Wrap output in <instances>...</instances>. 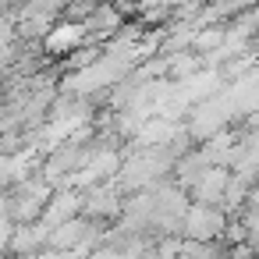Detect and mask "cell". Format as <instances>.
Returning <instances> with one entry per match:
<instances>
[{
	"instance_id": "cell-1",
	"label": "cell",
	"mask_w": 259,
	"mask_h": 259,
	"mask_svg": "<svg viewBox=\"0 0 259 259\" xmlns=\"http://www.w3.org/2000/svg\"><path fill=\"white\" fill-rule=\"evenodd\" d=\"M181 234L188 241H217L220 234H227V217L220 206H188L181 217Z\"/></svg>"
},
{
	"instance_id": "cell-2",
	"label": "cell",
	"mask_w": 259,
	"mask_h": 259,
	"mask_svg": "<svg viewBox=\"0 0 259 259\" xmlns=\"http://www.w3.org/2000/svg\"><path fill=\"white\" fill-rule=\"evenodd\" d=\"M121 202H124V195H121V188L117 185H93V188H85L82 192V217H89V220H100V224H110V220H117L121 217Z\"/></svg>"
},
{
	"instance_id": "cell-3",
	"label": "cell",
	"mask_w": 259,
	"mask_h": 259,
	"mask_svg": "<svg viewBox=\"0 0 259 259\" xmlns=\"http://www.w3.org/2000/svg\"><path fill=\"white\" fill-rule=\"evenodd\" d=\"M227 167H220V163H213V167H206L202 170V178L188 188V195L195 199V202H202V206H220V199H224V188H227Z\"/></svg>"
},
{
	"instance_id": "cell-4",
	"label": "cell",
	"mask_w": 259,
	"mask_h": 259,
	"mask_svg": "<svg viewBox=\"0 0 259 259\" xmlns=\"http://www.w3.org/2000/svg\"><path fill=\"white\" fill-rule=\"evenodd\" d=\"M43 43H47V50L50 54H68V50H75V47H82V25L78 22H68V25H50V32L43 36Z\"/></svg>"
}]
</instances>
